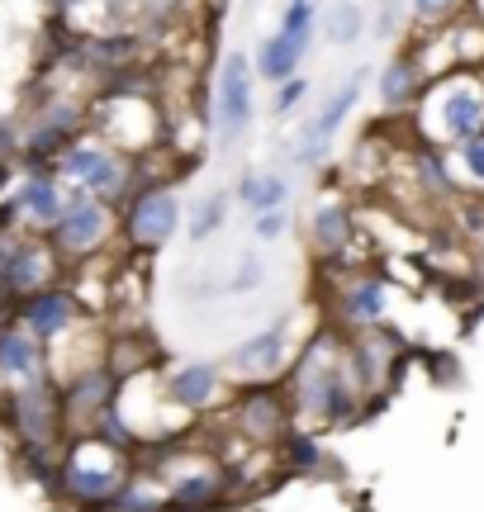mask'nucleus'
Here are the masks:
<instances>
[{
    "instance_id": "nucleus-1",
    "label": "nucleus",
    "mask_w": 484,
    "mask_h": 512,
    "mask_svg": "<svg viewBox=\"0 0 484 512\" xmlns=\"http://www.w3.org/2000/svg\"><path fill=\"white\" fill-rule=\"evenodd\" d=\"M285 394L295 403V418L309 427H347L366 408V389L352 370L347 337L337 328L314 332L299 347L295 366L285 370Z\"/></svg>"
},
{
    "instance_id": "nucleus-2",
    "label": "nucleus",
    "mask_w": 484,
    "mask_h": 512,
    "mask_svg": "<svg viewBox=\"0 0 484 512\" xmlns=\"http://www.w3.org/2000/svg\"><path fill=\"white\" fill-rule=\"evenodd\" d=\"M129 460L133 456H124L110 441H100L95 432L91 437H72L67 456L57 460L53 489L81 512H105L119 498V489L133 479Z\"/></svg>"
},
{
    "instance_id": "nucleus-3",
    "label": "nucleus",
    "mask_w": 484,
    "mask_h": 512,
    "mask_svg": "<svg viewBox=\"0 0 484 512\" xmlns=\"http://www.w3.org/2000/svg\"><path fill=\"white\" fill-rule=\"evenodd\" d=\"M413 114H418V128H423L428 147L451 157L475 133H484V81L466 72L437 76L428 91H423V100L413 105Z\"/></svg>"
},
{
    "instance_id": "nucleus-4",
    "label": "nucleus",
    "mask_w": 484,
    "mask_h": 512,
    "mask_svg": "<svg viewBox=\"0 0 484 512\" xmlns=\"http://www.w3.org/2000/svg\"><path fill=\"white\" fill-rule=\"evenodd\" d=\"M57 181L67 185L72 195L119 204L133 195V166L114 143L76 138V143H67L57 152Z\"/></svg>"
},
{
    "instance_id": "nucleus-5",
    "label": "nucleus",
    "mask_w": 484,
    "mask_h": 512,
    "mask_svg": "<svg viewBox=\"0 0 484 512\" xmlns=\"http://www.w3.org/2000/svg\"><path fill=\"white\" fill-rule=\"evenodd\" d=\"M0 413H5V427L15 432V441L19 446H29V451H53L57 441H62V432H67L62 384L57 380L5 389V394H0Z\"/></svg>"
},
{
    "instance_id": "nucleus-6",
    "label": "nucleus",
    "mask_w": 484,
    "mask_h": 512,
    "mask_svg": "<svg viewBox=\"0 0 484 512\" xmlns=\"http://www.w3.org/2000/svg\"><path fill=\"white\" fill-rule=\"evenodd\" d=\"M181 219H186L181 190L171 181H148L129 195L124 214H119V233L133 252H162L181 233Z\"/></svg>"
},
{
    "instance_id": "nucleus-7",
    "label": "nucleus",
    "mask_w": 484,
    "mask_h": 512,
    "mask_svg": "<svg viewBox=\"0 0 484 512\" xmlns=\"http://www.w3.org/2000/svg\"><path fill=\"white\" fill-rule=\"evenodd\" d=\"M295 403L285 394V384H242L233 403H228V427L233 437H242L247 446H266L276 451L280 441L295 432Z\"/></svg>"
},
{
    "instance_id": "nucleus-8",
    "label": "nucleus",
    "mask_w": 484,
    "mask_h": 512,
    "mask_svg": "<svg viewBox=\"0 0 484 512\" xmlns=\"http://www.w3.org/2000/svg\"><path fill=\"white\" fill-rule=\"evenodd\" d=\"M214 128L224 143H238L242 133L257 119V67H252V53L242 48H228L219 57V72H214Z\"/></svg>"
},
{
    "instance_id": "nucleus-9",
    "label": "nucleus",
    "mask_w": 484,
    "mask_h": 512,
    "mask_svg": "<svg viewBox=\"0 0 484 512\" xmlns=\"http://www.w3.org/2000/svg\"><path fill=\"white\" fill-rule=\"evenodd\" d=\"M290 318H295V313H276L266 328H257L252 337H242L238 347L224 356L228 380H238V384H276L285 370L295 366V356H290Z\"/></svg>"
},
{
    "instance_id": "nucleus-10",
    "label": "nucleus",
    "mask_w": 484,
    "mask_h": 512,
    "mask_svg": "<svg viewBox=\"0 0 484 512\" xmlns=\"http://www.w3.org/2000/svg\"><path fill=\"white\" fill-rule=\"evenodd\" d=\"M114 228H119L114 204L72 195L67 214H62V223L48 233V242H53V252L62 256V266H67V261H72V266H81V261H91V256H100L105 247H110Z\"/></svg>"
},
{
    "instance_id": "nucleus-11",
    "label": "nucleus",
    "mask_w": 484,
    "mask_h": 512,
    "mask_svg": "<svg viewBox=\"0 0 484 512\" xmlns=\"http://www.w3.org/2000/svg\"><path fill=\"white\" fill-rule=\"evenodd\" d=\"M366 81H371V72L366 67H356L342 86H337L323 105H318V114L309 119V124L299 128V138H295V147H290V157H295V166H314V162H323L328 152H333V143H337V133H342V124L352 119V110L361 105V91H366Z\"/></svg>"
},
{
    "instance_id": "nucleus-12",
    "label": "nucleus",
    "mask_w": 484,
    "mask_h": 512,
    "mask_svg": "<svg viewBox=\"0 0 484 512\" xmlns=\"http://www.w3.org/2000/svg\"><path fill=\"white\" fill-rule=\"evenodd\" d=\"M390 318V280L380 271H352L337 280L333 290V328L342 337H361V332L385 328Z\"/></svg>"
},
{
    "instance_id": "nucleus-13",
    "label": "nucleus",
    "mask_w": 484,
    "mask_h": 512,
    "mask_svg": "<svg viewBox=\"0 0 484 512\" xmlns=\"http://www.w3.org/2000/svg\"><path fill=\"white\" fill-rule=\"evenodd\" d=\"M15 323L29 328L43 347L53 351V347H62L67 337H76V332L86 328V309H81V299H76L72 285H48V290L19 299Z\"/></svg>"
},
{
    "instance_id": "nucleus-14",
    "label": "nucleus",
    "mask_w": 484,
    "mask_h": 512,
    "mask_svg": "<svg viewBox=\"0 0 484 512\" xmlns=\"http://www.w3.org/2000/svg\"><path fill=\"white\" fill-rule=\"evenodd\" d=\"M119 375H114L105 361L91 370H81L72 380H62V413H67V432L72 437H91L100 418L119 408Z\"/></svg>"
},
{
    "instance_id": "nucleus-15",
    "label": "nucleus",
    "mask_w": 484,
    "mask_h": 512,
    "mask_svg": "<svg viewBox=\"0 0 484 512\" xmlns=\"http://www.w3.org/2000/svg\"><path fill=\"white\" fill-rule=\"evenodd\" d=\"M162 389H167L171 408H176L181 418H200V413H209V408L228 403L233 380H228L224 361H181V366L167 370Z\"/></svg>"
},
{
    "instance_id": "nucleus-16",
    "label": "nucleus",
    "mask_w": 484,
    "mask_h": 512,
    "mask_svg": "<svg viewBox=\"0 0 484 512\" xmlns=\"http://www.w3.org/2000/svg\"><path fill=\"white\" fill-rule=\"evenodd\" d=\"M5 204H10V209L0 214V223H24L38 238V233H53L57 223H62L67 204H72V190L57 181V171H29Z\"/></svg>"
},
{
    "instance_id": "nucleus-17",
    "label": "nucleus",
    "mask_w": 484,
    "mask_h": 512,
    "mask_svg": "<svg viewBox=\"0 0 484 512\" xmlns=\"http://www.w3.org/2000/svg\"><path fill=\"white\" fill-rule=\"evenodd\" d=\"M309 242H314V256L318 266H328V271L347 275L352 271V247L361 242V228H356V214L347 200H323L314 209V219H309Z\"/></svg>"
},
{
    "instance_id": "nucleus-18",
    "label": "nucleus",
    "mask_w": 484,
    "mask_h": 512,
    "mask_svg": "<svg viewBox=\"0 0 484 512\" xmlns=\"http://www.w3.org/2000/svg\"><path fill=\"white\" fill-rule=\"evenodd\" d=\"M53 380V351L19 323H0V394Z\"/></svg>"
},
{
    "instance_id": "nucleus-19",
    "label": "nucleus",
    "mask_w": 484,
    "mask_h": 512,
    "mask_svg": "<svg viewBox=\"0 0 484 512\" xmlns=\"http://www.w3.org/2000/svg\"><path fill=\"white\" fill-rule=\"evenodd\" d=\"M432 86V72L423 67V57L413 53H394L385 67H380V81H375V95H380V105L385 110H413L423 91Z\"/></svg>"
},
{
    "instance_id": "nucleus-20",
    "label": "nucleus",
    "mask_w": 484,
    "mask_h": 512,
    "mask_svg": "<svg viewBox=\"0 0 484 512\" xmlns=\"http://www.w3.org/2000/svg\"><path fill=\"white\" fill-rule=\"evenodd\" d=\"M314 48V34H266L252 53V67H257V81H271V86H285L290 76H299L304 57Z\"/></svg>"
},
{
    "instance_id": "nucleus-21",
    "label": "nucleus",
    "mask_w": 484,
    "mask_h": 512,
    "mask_svg": "<svg viewBox=\"0 0 484 512\" xmlns=\"http://www.w3.org/2000/svg\"><path fill=\"white\" fill-rule=\"evenodd\" d=\"M167 494H171V512H214V508H224V498H228L224 465L181 470V475L167 484Z\"/></svg>"
},
{
    "instance_id": "nucleus-22",
    "label": "nucleus",
    "mask_w": 484,
    "mask_h": 512,
    "mask_svg": "<svg viewBox=\"0 0 484 512\" xmlns=\"http://www.w3.org/2000/svg\"><path fill=\"white\" fill-rule=\"evenodd\" d=\"M233 195H238V204L257 219V214H271V209H285V204H290V181H285L280 171H247Z\"/></svg>"
},
{
    "instance_id": "nucleus-23",
    "label": "nucleus",
    "mask_w": 484,
    "mask_h": 512,
    "mask_svg": "<svg viewBox=\"0 0 484 512\" xmlns=\"http://www.w3.org/2000/svg\"><path fill=\"white\" fill-rule=\"evenodd\" d=\"M318 34L328 38L333 48H352V43L366 38V10H361L356 0H333V5H323Z\"/></svg>"
},
{
    "instance_id": "nucleus-24",
    "label": "nucleus",
    "mask_w": 484,
    "mask_h": 512,
    "mask_svg": "<svg viewBox=\"0 0 484 512\" xmlns=\"http://www.w3.org/2000/svg\"><path fill=\"white\" fill-rule=\"evenodd\" d=\"M105 512H171V494H167V484H162L157 475L133 470V479L119 489V498H114Z\"/></svg>"
},
{
    "instance_id": "nucleus-25",
    "label": "nucleus",
    "mask_w": 484,
    "mask_h": 512,
    "mask_svg": "<svg viewBox=\"0 0 484 512\" xmlns=\"http://www.w3.org/2000/svg\"><path fill=\"white\" fill-rule=\"evenodd\" d=\"M276 456H280V470L314 475L318 465H323V441H318L314 427H299V422H295V432H290V437L276 446Z\"/></svg>"
},
{
    "instance_id": "nucleus-26",
    "label": "nucleus",
    "mask_w": 484,
    "mask_h": 512,
    "mask_svg": "<svg viewBox=\"0 0 484 512\" xmlns=\"http://www.w3.org/2000/svg\"><path fill=\"white\" fill-rule=\"evenodd\" d=\"M228 190H209L200 204H190V214H186V238L190 242H209L214 233H224V223H228Z\"/></svg>"
},
{
    "instance_id": "nucleus-27",
    "label": "nucleus",
    "mask_w": 484,
    "mask_h": 512,
    "mask_svg": "<svg viewBox=\"0 0 484 512\" xmlns=\"http://www.w3.org/2000/svg\"><path fill=\"white\" fill-rule=\"evenodd\" d=\"M413 24L423 29V34H442V29H456L461 15H470V0H413Z\"/></svg>"
},
{
    "instance_id": "nucleus-28",
    "label": "nucleus",
    "mask_w": 484,
    "mask_h": 512,
    "mask_svg": "<svg viewBox=\"0 0 484 512\" xmlns=\"http://www.w3.org/2000/svg\"><path fill=\"white\" fill-rule=\"evenodd\" d=\"M451 171H456V181H466V185H475V190H484V133H475L466 147H456Z\"/></svg>"
},
{
    "instance_id": "nucleus-29",
    "label": "nucleus",
    "mask_w": 484,
    "mask_h": 512,
    "mask_svg": "<svg viewBox=\"0 0 484 512\" xmlns=\"http://www.w3.org/2000/svg\"><path fill=\"white\" fill-rule=\"evenodd\" d=\"M261 280H266V261H261V252H242V261L233 266V275H228L224 294H252V290H261Z\"/></svg>"
},
{
    "instance_id": "nucleus-30",
    "label": "nucleus",
    "mask_w": 484,
    "mask_h": 512,
    "mask_svg": "<svg viewBox=\"0 0 484 512\" xmlns=\"http://www.w3.org/2000/svg\"><path fill=\"white\" fill-rule=\"evenodd\" d=\"M318 5H304V0H285V10H280V34H318Z\"/></svg>"
},
{
    "instance_id": "nucleus-31",
    "label": "nucleus",
    "mask_w": 484,
    "mask_h": 512,
    "mask_svg": "<svg viewBox=\"0 0 484 512\" xmlns=\"http://www.w3.org/2000/svg\"><path fill=\"white\" fill-rule=\"evenodd\" d=\"M309 100V76H290L285 86H276V100H271V114L285 119V114H295L299 105Z\"/></svg>"
},
{
    "instance_id": "nucleus-32",
    "label": "nucleus",
    "mask_w": 484,
    "mask_h": 512,
    "mask_svg": "<svg viewBox=\"0 0 484 512\" xmlns=\"http://www.w3.org/2000/svg\"><path fill=\"white\" fill-rule=\"evenodd\" d=\"M285 233H290V209H271V214L252 219V238L257 242H280Z\"/></svg>"
},
{
    "instance_id": "nucleus-33",
    "label": "nucleus",
    "mask_w": 484,
    "mask_h": 512,
    "mask_svg": "<svg viewBox=\"0 0 484 512\" xmlns=\"http://www.w3.org/2000/svg\"><path fill=\"white\" fill-rule=\"evenodd\" d=\"M205 10H209V15H224V10H228V0H205Z\"/></svg>"
},
{
    "instance_id": "nucleus-34",
    "label": "nucleus",
    "mask_w": 484,
    "mask_h": 512,
    "mask_svg": "<svg viewBox=\"0 0 484 512\" xmlns=\"http://www.w3.org/2000/svg\"><path fill=\"white\" fill-rule=\"evenodd\" d=\"M470 15H475V24H484V0H470Z\"/></svg>"
},
{
    "instance_id": "nucleus-35",
    "label": "nucleus",
    "mask_w": 484,
    "mask_h": 512,
    "mask_svg": "<svg viewBox=\"0 0 484 512\" xmlns=\"http://www.w3.org/2000/svg\"><path fill=\"white\" fill-rule=\"evenodd\" d=\"M304 5H318V0H304Z\"/></svg>"
}]
</instances>
